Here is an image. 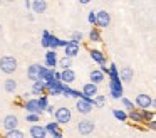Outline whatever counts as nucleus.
I'll list each match as a JSON object with an SVG mask.
<instances>
[{"instance_id":"f257e3e1","label":"nucleus","mask_w":156,"mask_h":138,"mask_svg":"<svg viewBox=\"0 0 156 138\" xmlns=\"http://www.w3.org/2000/svg\"><path fill=\"white\" fill-rule=\"evenodd\" d=\"M0 71L5 74H12L17 71V59L12 56H4L0 57Z\"/></svg>"},{"instance_id":"f03ea898","label":"nucleus","mask_w":156,"mask_h":138,"mask_svg":"<svg viewBox=\"0 0 156 138\" xmlns=\"http://www.w3.org/2000/svg\"><path fill=\"white\" fill-rule=\"evenodd\" d=\"M54 116H55V123H57L59 126H61V125H67L69 121L72 120L71 110H69V108H66V106L57 108V110H55V113H54Z\"/></svg>"},{"instance_id":"7ed1b4c3","label":"nucleus","mask_w":156,"mask_h":138,"mask_svg":"<svg viewBox=\"0 0 156 138\" xmlns=\"http://www.w3.org/2000/svg\"><path fill=\"white\" fill-rule=\"evenodd\" d=\"M109 93H111V98L114 99H121L122 93H124V88H122V83L118 79H109Z\"/></svg>"},{"instance_id":"20e7f679","label":"nucleus","mask_w":156,"mask_h":138,"mask_svg":"<svg viewBox=\"0 0 156 138\" xmlns=\"http://www.w3.org/2000/svg\"><path fill=\"white\" fill-rule=\"evenodd\" d=\"M94 128H96V125H94V121H92V120H81V121L77 123V130H79V133L84 135V136L91 135L92 131H94Z\"/></svg>"},{"instance_id":"39448f33","label":"nucleus","mask_w":156,"mask_h":138,"mask_svg":"<svg viewBox=\"0 0 156 138\" xmlns=\"http://www.w3.org/2000/svg\"><path fill=\"white\" fill-rule=\"evenodd\" d=\"M153 104H154V101H153L151 96H148V94L139 93L138 96H136V106H138L139 110H148L149 106H153Z\"/></svg>"},{"instance_id":"423d86ee","label":"nucleus","mask_w":156,"mask_h":138,"mask_svg":"<svg viewBox=\"0 0 156 138\" xmlns=\"http://www.w3.org/2000/svg\"><path fill=\"white\" fill-rule=\"evenodd\" d=\"M24 108L27 110V114H39V116H42V111H41V108H39V103H37V99H34V98H30V99L25 101Z\"/></svg>"},{"instance_id":"0eeeda50","label":"nucleus","mask_w":156,"mask_h":138,"mask_svg":"<svg viewBox=\"0 0 156 138\" xmlns=\"http://www.w3.org/2000/svg\"><path fill=\"white\" fill-rule=\"evenodd\" d=\"M76 110H77L79 113H82V114L91 113V110H92V99H84V98L77 99V103H76Z\"/></svg>"},{"instance_id":"6e6552de","label":"nucleus","mask_w":156,"mask_h":138,"mask_svg":"<svg viewBox=\"0 0 156 138\" xmlns=\"http://www.w3.org/2000/svg\"><path fill=\"white\" fill-rule=\"evenodd\" d=\"M111 24V15L106 10H99L96 13V25L98 27H108Z\"/></svg>"},{"instance_id":"1a4fd4ad","label":"nucleus","mask_w":156,"mask_h":138,"mask_svg":"<svg viewBox=\"0 0 156 138\" xmlns=\"http://www.w3.org/2000/svg\"><path fill=\"white\" fill-rule=\"evenodd\" d=\"M96 96H98V86H96V84L87 83V84L82 86V98H84V99H92V98H96Z\"/></svg>"},{"instance_id":"9d476101","label":"nucleus","mask_w":156,"mask_h":138,"mask_svg":"<svg viewBox=\"0 0 156 138\" xmlns=\"http://www.w3.org/2000/svg\"><path fill=\"white\" fill-rule=\"evenodd\" d=\"M4 128L7 131H12V130H17L19 128V118L15 114H7L4 118Z\"/></svg>"},{"instance_id":"9b49d317","label":"nucleus","mask_w":156,"mask_h":138,"mask_svg":"<svg viewBox=\"0 0 156 138\" xmlns=\"http://www.w3.org/2000/svg\"><path fill=\"white\" fill-rule=\"evenodd\" d=\"M64 52H66L64 57H69V59L76 57L79 54V44L72 42V40H67V44L64 46Z\"/></svg>"},{"instance_id":"f8f14e48","label":"nucleus","mask_w":156,"mask_h":138,"mask_svg":"<svg viewBox=\"0 0 156 138\" xmlns=\"http://www.w3.org/2000/svg\"><path fill=\"white\" fill-rule=\"evenodd\" d=\"M44 128H45V131H47V135H51L52 138H62L61 126H59L55 121H51V123H47Z\"/></svg>"},{"instance_id":"ddd939ff","label":"nucleus","mask_w":156,"mask_h":138,"mask_svg":"<svg viewBox=\"0 0 156 138\" xmlns=\"http://www.w3.org/2000/svg\"><path fill=\"white\" fill-rule=\"evenodd\" d=\"M47 42H49V50H54V52H55L59 47H64L66 44H67V40H61L59 37H55V35H52V34H49Z\"/></svg>"},{"instance_id":"4468645a","label":"nucleus","mask_w":156,"mask_h":138,"mask_svg":"<svg viewBox=\"0 0 156 138\" xmlns=\"http://www.w3.org/2000/svg\"><path fill=\"white\" fill-rule=\"evenodd\" d=\"M54 73L55 71L47 69L45 66H41V69H39V81H42V83H49V81L54 79Z\"/></svg>"},{"instance_id":"2eb2a0df","label":"nucleus","mask_w":156,"mask_h":138,"mask_svg":"<svg viewBox=\"0 0 156 138\" xmlns=\"http://www.w3.org/2000/svg\"><path fill=\"white\" fill-rule=\"evenodd\" d=\"M29 133H30V138H45L47 136V131H45V128L42 125H32Z\"/></svg>"},{"instance_id":"dca6fc26","label":"nucleus","mask_w":156,"mask_h":138,"mask_svg":"<svg viewBox=\"0 0 156 138\" xmlns=\"http://www.w3.org/2000/svg\"><path fill=\"white\" fill-rule=\"evenodd\" d=\"M118 76H119V81H121V83H131L133 77H134V73H133V69L129 66H126L119 71Z\"/></svg>"},{"instance_id":"f3484780","label":"nucleus","mask_w":156,"mask_h":138,"mask_svg":"<svg viewBox=\"0 0 156 138\" xmlns=\"http://www.w3.org/2000/svg\"><path fill=\"white\" fill-rule=\"evenodd\" d=\"M57 52H54V50H49L47 54H45V67L47 69H52L54 71V67L57 66Z\"/></svg>"},{"instance_id":"a211bd4d","label":"nucleus","mask_w":156,"mask_h":138,"mask_svg":"<svg viewBox=\"0 0 156 138\" xmlns=\"http://www.w3.org/2000/svg\"><path fill=\"white\" fill-rule=\"evenodd\" d=\"M76 81V73L72 69H66V71H61V83L69 86V84Z\"/></svg>"},{"instance_id":"6ab92c4d","label":"nucleus","mask_w":156,"mask_h":138,"mask_svg":"<svg viewBox=\"0 0 156 138\" xmlns=\"http://www.w3.org/2000/svg\"><path fill=\"white\" fill-rule=\"evenodd\" d=\"M30 9L34 13H44L47 10V2L45 0H34V2H30Z\"/></svg>"},{"instance_id":"aec40b11","label":"nucleus","mask_w":156,"mask_h":138,"mask_svg":"<svg viewBox=\"0 0 156 138\" xmlns=\"http://www.w3.org/2000/svg\"><path fill=\"white\" fill-rule=\"evenodd\" d=\"M89 54H91V59L94 61V62L101 64V66H106V57H104V54H102L99 49H91Z\"/></svg>"},{"instance_id":"412c9836","label":"nucleus","mask_w":156,"mask_h":138,"mask_svg":"<svg viewBox=\"0 0 156 138\" xmlns=\"http://www.w3.org/2000/svg\"><path fill=\"white\" fill-rule=\"evenodd\" d=\"M39 69H41V64H32V66H29L27 76H29V79H32V83L39 81Z\"/></svg>"},{"instance_id":"4be33fe9","label":"nucleus","mask_w":156,"mask_h":138,"mask_svg":"<svg viewBox=\"0 0 156 138\" xmlns=\"http://www.w3.org/2000/svg\"><path fill=\"white\" fill-rule=\"evenodd\" d=\"M89 79H91V84H96V86H98L99 83L104 81V74H102L99 69H94V71H91V74H89Z\"/></svg>"},{"instance_id":"5701e85b","label":"nucleus","mask_w":156,"mask_h":138,"mask_svg":"<svg viewBox=\"0 0 156 138\" xmlns=\"http://www.w3.org/2000/svg\"><path fill=\"white\" fill-rule=\"evenodd\" d=\"M44 91H45V83H42V81H35V83L32 84V94H39V96H42Z\"/></svg>"},{"instance_id":"b1692460","label":"nucleus","mask_w":156,"mask_h":138,"mask_svg":"<svg viewBox=\"0 0 156 138\" xmlns=\"http://www.w3.org/2000/svg\"><path fill=\"white\" fill-rule=\"evenodd\" d=\"M4 88H5L7 93L14 94L15 91H17V81H15V79H7V81H5V84H4Z\"/></svg>"},{"instance_id":"393cba45","label":"nucleus","mask_w":156,"mask_h":138,"mask_svg":"<svg viewBox=\"0 0 156 138\" xmlns=\"http://www.w3.org/2000/svg\"><path fill=\"white\" fill-rule=\"evenodd\" d=\"M128 120H133L134 123H143V118H141V113L138 110H133L128 113Z\"/></svg>"},{"instance_id":"a878e982","label":"nucleus","mask_w":156,"mask_h":138,"mask_svg":"<svg viewBox=\"0 0 156 138\" xmlns=\"http://www.w3.org/2000/svg\"><path fill=\"white\" fill-rule=\"evenodd\" d=\"M112 116H114L116 120H119V121H126V120H128V113L122 111V110H112Z\"/></svg>"},{"instance_id":"bb28decb","label":"nucleus","mask_w":156,"mask_h":138,"mask_svg":"<svg viewBox=\"0 0 156 138\" xmlns=\"http://www.w3.org/2000/svg\"><path fill=\"white\" fill-rule=\"evenodd\" d=\"M118 74H119V71H118V67H116V64H111V66L108 67V76H109V79H118Z\"/></svg>"},{"instance_id":"cd10ccee","label":"nucleus","mask_w":156,"mask_h":138,"mask_svg":"<svg viewBox=\"0 0 156 138\" xmlns=\"http://www.w3.org/2000/svg\"><path fill=\"white\" fill-rule=\"evenodd\" d=\"M139 113H141L143 121H153V120H154V113H153V111H148V110H139Z\"/></svg>"},{"instance_id":"c85d7f7f","label":"nucleus","mask_w":156,"mask_h":138,"mask_svg":"<svg viewBox=\"0 0 156 138\" xmlns=\"http://www.w3.org/2000/svg\"><path fill=\"white\" fill-rule=\"evenodd\" d=\"M5 138H24V131L22 130H12V131H7L5 133Z\"/></svg>"},{"instance_id":"c756f323","label":"nucleus","mask_w":156,"mask_h":138,"mask_svg":"<svg viewBox=\"0 0 156 138\" xmlns=\"http://www.w3.org/2000/svg\"><path fill=\"white\" fill-rule=\"evenodd\" d=\"M104 103H106V98L101 96V94H98L96 98H92V106H96V108H102Z\"/></svg>"},{"instance_id":"7c9ffc66","label":"nucleus","mask_w":156,"mask_h":138,"mask_svg":"<svg viewBox=\"0 0 156 138\" xmlns=\"http://www.w3.org/2000/svg\"><path fill=\"white\" fill-rule=\"evenodd\" d=\"M37 103H39V108H41V111L44 113V111H45V108L49 106V99H47V96H45V94H42V96L37 99Z\"/></svg>"},{"instance_id":"2f4dec72","label":"nucleus","mask_w":156,"mask_h":138,"mask_svg":"<svg viewBox=\"0 0 156 138\" xmlns=\"http://www.w3.org/2000/svg\"><path fill=\"white\" fill-rule=\"evenodd\" d=\"M89 40H92V42H101V34H99L98 29H92L91 32H89Z\"/></svg>"},{"instance_id":"473e14b6","label":"nucleus","mask_w":156,"mask_h":138,"mask_svg":"<svg viewBox=\"0 0 156 138\" xmlns=\"http://www.w3.org/2000/svg\"><path fill=\"white\" fill-rule=\"evenodd\" d=\"M57 64L62 67V71H66V69H71V59H69V57H62L61 61H57Z\"/></svg>"},{"instance_id":"72a5a7b5","label":"nucleus","mask_w":156,"mask_h":138,"mask_svg":"<svg viewBox=\"0 0 156 138\" xmlns=\"http://www.w3.org/2000/svg\"><path fill=\"white\" fill-rule=\"evenodd\" d=\"M25 121L30 123V125H37L39 121H41V116H39V114H27V116H25Z\"/></svg>"},{"instance_id":"f704fd0d","label":"nucleus","mask_w":156,"mask_h":138,"mask_svg":"<svg viewBox=\"0 0 156 138\" xmlns=\"http://www.w3.org/2000/svg\"><path fill=\"white\" fill-rule=\"evenodd\" d=\"M121 103H122V106H124L128 111H133V110H134V103H133V101H129L128 98H121Z\"/></svg>"},{"instance_id":"c9c22d12","label":"nucleus","mask_w":156,"mask_h":138,"mask_svg":"<svg viewBox=\"0 0 156 138\" xmlns=\"http://www.w3.org/2000/svg\"><path fill=\"white\" fill-rule=\"evenodd\" d=\"M71 39H72V42L79 44V42H81L82 39H84V35H82V32H79V30H76V32H72Z\"/></svg>"},{"instance_id":"e433bc0d","label":"nucleus","mask_w":156,"mask_h":138,"mask_svg":"<svg viewBox=\"0 0 156 138\" xmlns=\"http://www.w3.org/2000/svg\"><path fill=\"white\" fill-rule=\"evenodd\" d=\"M87 20H89V24H92V25H94V24H96V13L94 12H89Z\"/></svg>"},{"instance_id":"4c0bfd02","label":"nucleus","mask_w":156,"mask_h":138,"mask_svg":"<svg viewBox=\"0 0 156 138\" xmlns=\"http://www.w3.org/2000/svg\"><path fill=\"white\" fill-rule=\"evenodd\" d=\"M71 96H74V98H77V99H81V98H82V93H81V91H77V89H72V91H71Z\"/></svg>"},{"instance_id":"58836bf2","label":"nucleus","mask_w":156,"mask_h":138,"mask_svg":"<svg viewBox=\"0 0 156 138\" xmlns=\"http://www.w3.org/2000/svg\"><path fill=\"white\" fill-rule=\"evenodd\" d=\"M71 88H69V86H64V89H62V94H64V96L66 98H69V96H71Z\"/></svg>"},{"instance_id":"ea45409f","label":"nucleus","mask_w":156,"mask_h":138,"mask_svg":"<svg viewBox=\"0 0 156 138\" xmlns=\"http://www.w3.org/2000/svg\"><path fill=\"white\" fill-rule=\"evenodd\" d=\"M148 126H149V130H154V128H156V121H154V120H153V121H149V123H148Z\"/></svg>"},{"instance_id":"a19ab883","label":"nucleus","mask_w":156,"mask_h":138,"mask_svg":"<svg viewBox=\"0 0 156 138\" xmlns=\"http://www.w3.org/2000/svg\"><path fill=\"white\" fill-rule=\"evenodd\" d=\"M45 111H47V113H54V108H52V106H47V108H45Z\"/></svg>"},{"instance_id":"79ce46f5","label":"nucleus","mask_w":156,"mask_h":138,"mask_svg":"<svg viewBox=\"0 0 156 138\" xmlns=\"http://www.w3.org/2000/svg\"><path fill=\"white\" fill-rule=\"evenodd\" d=\"M89 0H79V5H87Z\"/></svg>"},{"instance_id":"37998d69","label":"nucleus","mask_w":156,"mask_h":138,"mask_svg":"<svg viewBox=\"0 0 156 138\" xmlns=\"http://www.w3.org/2000/svg\"><path fill=\"white\" fill-rule=\"evenodd\" d=\"M24 5H25V9H30V2H29V0H27V2H24Z\"/></svg>"},{"instance_id":"c03bdc74","label":"nucleus","mask_w":156,"mask_h":138,"mask_svg":"<svg viewBox=\"0 0 156 138\" xmlns=\"http://www.w3.org/2000/svg\"><path fill=\"white\" fill-rule=\"evenodd\" d=\"M0 32H2V27H0Z\"/></svg>"}]
</instances>
